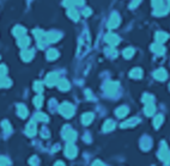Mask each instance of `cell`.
Masks as SVG:
<instances>
[{
	"label": "cell",
	"instance_id": "1",
	"mask_svg": "<svg viewBox=\"0 0 170 166\" xmlns=\"http://www.w3.org/2000/svg\"><path fill=\"white\" fill-rule=\"evenodd\" d=\"M59 111H60V113H61L64 117L70 118L75 113V106L72 105V104H70V103H67V102H65V103H62L61 105H60Z\"/></svg>",
	"mask_w": 170,
	"mask_h": 166
},
{
	"label": "cell",
	"instance_id": "2",
	"mask_svg": "<svg viewBox=\"0 0 170 166\" xmlns=\"http://www.w3.org/2000/svg\"><path fill=\"white\" fill-rule=\"evenodd\" d=\"M62 136H64V139L66 140L67 142L72 143L77 139V133H75L73 129H71L68 126H65L64 129H62Z\"/></svg>",
	"mask_w": 170,
	"mask_h": 166
},
{
	"label": "cell",
	"instance_id": "3",
	"mask_svg": "<svg viewBox=\"0 0 170 166\" xmlns=\"http://www.w3.org/2000/svg\"><path fill=\"white\" fill-rule=\"evenodd\" d=\"M158 157H159V159L164 161V163H169L170 161V151L168 146L162 142V146H161V149H159V152H158Z\"/></svg>",
	"mask_w": 170,
	"mask_h": 166
},
{
	"label": "cell",
	"instance_id": "4",
	"mask_svg": "<svg viewBox=\"0 0 170 166\" xmlns=\"http://www.w3.org/2000/svg\"><path fill=\"white\" fill-rule=\"evenodd\" d=\"M117 88H119V84L117 83H115V81H109V83L106 84V86H104V91L109 96H113V94H115L117 92Z\"/></svg>",
	"mask_w": 170,
	"mask_h": 166
},
{
	"label": "cell",
	"instance_id": "5",
	"mask_svg": "<svg viewBox=\"0 0 170 166\" xmlns=\"http://www.w3.org/2000/svg\"><path fill=\"white\" fill-rule=\"evenodd\" d=\"M120 25V16L114 12V13L110 16V18H109V22H108V28L109 29H115Z\"/></svg>",
	"mask_w": 170,
	"mask_h": 166
},
{
	"label": "cell",
	"instance_id": "6",
	"mask_svg": "<svg viewBox=\"0 0 170 166\" xmlns=\"http://www.w3.org/2000/svg\"><path fill=\"white\" fill-rule=\"evenodd\" d=\"M59 83V74L53 72V73H49L46 77V84L48 86H54L55 84Z\"/></svg>",
	"mask_w": 170,
	"mask_h": 166
},
{
	"label": "cell",
	"instance_id": "7",
	"mask_svg": "<svg viewBox=\"0 0 170 166\" xmlns=\"http://www.w3.org/2000/svg\"><path fill=\"white\" fill-rule=\"evenodd\" d=\"M77 147L75 145H72V143H70L68 142V145L65 147V154H66V157L70 158V159H73L75 155H77Z\"/></svg>",
	"mask_w": 170,
	"mask_h": 166
},
{
	"label": "cell",
	"instance_id": "8",
	"mask_svg": "<svg viewBox=\"0 0 170 166\" xmlns=\"http://www.w3.org/2000/svg\"><path fill=\"white\" fill-rule=\"evenodd\" d=\"M106 42L108 44H110L111 47H114L119 44L120 38H119V36L115 35V33H108V35H106Z\"/></svg>",
	"mask_w": 170,
	"mask_h": 166
},
{
	"label": "cell",
	"instance_id": "9",
	"mask_svg": "<svg viewBox=\"0 0 170 166\" xmlns=\"http://www.w3.org/2000/svg\"><path fill=\"white\" fill-rule=\"evenodd\" d=\"M61 35L59 33H55V31H52V33H46V38H47V42H50V43H54L56 41L60 40Z\"/></svg>",
	"mask_w": 170,
	"mask_h": 166
},
{
	"label": "cell",
	"instance_id": "10",
	"mask_svg": "<svg viewBox=\"0 0 170 166\" xmlns=\"http://www.w3.org/2000/svg\"><path fill=\"white\" fill-rule=\"evenodd\" d=\"M153 77H155L157 80H161V81H163V80L167 79V77H168V73H167V71H165V69H163V68H159V69H157L156 72L153 73Z\"/></svg>",
	"mask_w": 170,
	"mask_h": 166
},
{
	"label": "cell",
	"instance_id": "11",
	"mask_svg": "<svg viewBox=\"0 0 170 166\" xmlns=\"http://www.w3.org/2000/svg\"><path fill=\"white\" fill-rule=\"evenodd\" d=\"M151 50L155 54H157V55H162V54H164V52H165V48H164L161 43H153L152 46H151Z\"/></svg>",
	"mask_w": 170,
	"mask_h": 166
},
{
	"label": "cell",
	"instance_id": "12",
	"mask_svg": "<svg viewBox=\"0 0 170 166\" xmlns=\"http://www.w3.org/2000/svg\"><path fill=\"white\" fill-rule=\"evenodd\" d=\"M67 16L71 18L72 20H75V22H77V20L79 19V12L75 10V7H68L67 10Z\"/></svg>",
	"mask_w": 170,
	"mask_h": 166
},
{
	"label": "cell",
	"instance_id": "13",
	"mask_svg": "<svg viewBox=\"0 0 170 166\" xmlns=\"http://www.w3.org/2000/svg\"><path fill=\"white\" fill-rule=\"evenodd\" d=\"M27 134L29 136H35L36 135V124H35L34 121H31V122H29L27 126Z\"/></svg>",
	"mask_w": 170,
	"mask_h": 166
},
{
	"label": "cell",
	"instance_id": "14",
	"mask_svg": "<svg viewBox=\"0 0 170 166\" xmlns=\"http://www.w3.org/2000/svg\"><path fill=\"white\" fill-rule=\"evenodd\" d=\"M169 38V35L167 33H163V31H158V33H156V42L157 43H163V42H165V41Z\"/></svg>",
	"mask_w": 170,
	"mask_h": 166
},
{
	"label": "cell",
	"instance_id": "15",
	"mask_svg": "<svg viewBox=\"0 0 170 166\" xmlns=\"http://www.w3.org/2000/svg\"><path fill=\"white\" fill-rule=\"evenodd\" d=\"M94 120V113H86L82 116V122L84 126H89Z\"/></svg>",
	"mask_w": 170,
	"mask_h": 166
},
{
	"label": "cell",
	"instance_id": "16",
	"mask_svg": "<svg viewBox=\"0 0 170 166\" xmlns=\"http://www.w3.org/2000/svg\"><path fill=\"white\" fill-rule=\"evenodd\" d=\"M156 111V106L153 105V103H150V104H146L145 105V109H144V113L146 116H152Z\"/></svg>",
	"mask_w": 170,
	"mask_h": 166
},
{
	"label": "cell",
	"instance_id": "17",
	"mask_svg": "<svg viewBox=\"0 0 170 166\" xmlns=\"http://www.w3.org/2000/svg\"><path fill=\"white\" fill-rule=\"evenodd\" d=\"M115 113L117 117L122 118V117H125V116L128 113V108H127V106H120V108H117L115 110Z\"/></svg>",
	"mask_w": 170,
	"mask_h": 166
},
{
	"label": "cell",
	"instance_id": "18",
	"mask_svg": "<svg viewBox=\"0 0 170 166\" xmlns=\"http://www.w3.org/2000/svg\"><path fill=\"white\" fill-rule=\"evenodd\" d=\"M129 77L133 78V79H140V78L143 77V71H142L140 68H134V69L131 71Z\"/></svg>",
	"mask_w": 170,
	"mask_h": 166
},
{
	"label": "cell",
	"instance_id": "19",
	"mask_svg": "<svg viewBox=\"0 0 170 166\" xmlns=\"http://www.w3.org/2000/svg\"><path fill=\"white\" fill-rule=\"evenodd\" d=\"M25 33H27V30L24 29L23 27H19V25H17V27L13 29V35L16 37H22V36H25Z\"/></svg>",
	"mask_w": 170,
	"mask_h": 166
},
{
	"label": "cell",
	"instance_id": "20",
	"mask_svg": "<svg viewBox=\"0 0 170 166\" xmlns=\"http://www.w3.org/2000/svg\"><path fill=\"white\" fill-rule=\"evenodd\" d=\"M29 44H30V38L28 36H22L18 38V46L21 48H27Z\"/></svg>",
	"mask_w": 170,
	"mask_h": 166
},
{
	"label": "cell",
	"instance_id": "21",
	"mask_svg": "<svg viewBox=\"0 0 170 166\" xmlns=\"http://www.w3.org/2000/svg\"><path fill=\"white\" fill-rule=\"evenodd\" d=\"M114 128H115V122L111 120L106 121L104 124H103V130L104 132H111Z\"/></svg>",
	"mask_w": 170,
	"mask_h": 166
},
{
	"label": "cell",
	"instance_id": "22",
	"mask_svg": "<svg viewBox=\"0 0 170 166\" xmlns=\"http://www.w3.org/2000/svg\"><path fill=\"white\" fill-rule=\"evenodd\" d=\"M21 56H22V59L24 61H30L33 58H34V52L33 50H23L21 54Z\"/></svg>",
	"mask_w": 170,
	"mask_h": 166
},
{
	"label": "cell",
	"instance_id": "23",
	"mask_svg": "<svg viewBox=\"0 0 170 166\" xmlns=\"http://www.w3.org/2000/svg\"><path fill=\"white\" fill-rule=\"evenodd\" d=\"M58 87H59V90H61V91H67V90H70V83H68L66 79L59 80Z\"/></svg>",
	"mask_w": 170,
	"mask_h": 166
},
{
	"label": "cell",
	"instance_id": "24",
	"mask_svg": "<svg viewBox=\"0 0 170 166\" xmlns=\"http://www.w3.org/2000/svg\"><path fill=\"white\" fill-rule=\"evenodd\" d=\"M59 58V52L58 50H55V49H49L47 52V59L50 61L53 60H56Z\"/></svg>",
	"mask_w": 170,
	"mask_h": 166
},
{
	"label": "cell",
	"instance_id": "25",
	"mask_svg": "<svg viewBox=\"0 0 170 166\" xmlns=\"http://www.w3.org/2000/svg\"><path fill=\"white\" fill-rule=\"evenodd\" d=\"M167 13H168V7H165L164 5L157 7V8H155V11H153L155 16H164V14Z\"/></svg>",
	"mask_w": 170,
	"mask_h": 166
},
{
	"label": "cell",
	"instance_id": "26",
	"mask_svg": "<svg viewBox=\"0 0 170 166\" xmlns=\"http://www.w3.org/2000/svg\"><path fill=\"white\" fill-rule=\"evenodd\" d=\"M84 3V0H65L64 5L67 7H73L75 5H82Z\"/></svg>",
	"mask_w": 170,
	"mask_h": 166
},
{
	"label": "cell",
	"instance_id": "27",
	"mask_svg": "<svg viewBox=\"0 0 170 166\" xmlns=\"http://www.w3.org/2000/svg\"><path fill=\"white\" fill-rule=\"evenodd\" d=\"M137 123H139V120L133 117V118H131V120L126 121V122H123L122 124H121V127H122V128H129V127L136 126Z\"/></svg>",
	"mask_w": 170,
	"mask_h": 166
},
{
	"label": "cell",
	"instance_id": "28",
	"mask_svg": "<svg viewBox=\"0 0 170 166\" xmlns=\"http://www.w3.org/2000/svg\"><path fill=\"white\" fill-rule=\"evenodd\" d=\"M18 115L21 116L22 118H25L28 116V109L25 108V105H22L19 104L18 105Z\"/></svg>",
	"mask_w": 170,
	"mask_h": 166
},
{
	"label": "cell",
	"instance_id": "29",
	"mask_svg": "<svg viewBox=\"0 0 170 166\" xmlns=\"http://www.w3.org/2000/svg\"><path fill=\"white\" fill-rule=\"evenodd\" d=\"M11 86V80L6 77H0V87H8Z\"/></svg>",
	"mask_w": 170,
	"mask_h": 166
},
{
	"label": "cell",
	"instance_id": "30",
	"mask_svg": "<svg viewBox=\"0 0 170 166\" xmlns=\"http://www.w3.org/2000/svg\"><path fill=\"white\" fill-rule=\"evenodd\" d=\"M162 123H163V116H162V115H157L156 117H155V120H153V126H155V128L158 129Z\"/></svg>",
	"mask_w": 170,
	"mask_h": 166
},
{
	"label": "cell",
	"instance_id": "31",
	"mask_svg": "<svg viewBox=\"0 0 170 166\" xmlns=\"http://www.w3.org/2000/svg\"><path fill=\"white\" fill-rule=\"evenodd\" d=\"M123 58H126V59H131L133 55H134V49L133 48H127V49H125L123 50Z\"/></svg>",
	"mask_w": 170,
	"mask_h": 166
},
{
	"label": "cell",
	"instance_id": "32",
	"mask_svg": "<svg viewBox=\"0 0 170 166\" xmlns=\"http://www.w3.org/2000/svg\"><path fill=\"white\" fill-rule=\"evenodd\" d=\"M42 104H43V97H42L41 94L36 96L34 98V105L36 106V108H41Z\"/></svg>",
	"mask_w": 170,
	"mask_h": 166
},
{
	"label": "cell",
	"instance_id": "33",
	"mask_svg": "<svg viewBox=\"0 0 170 166\" xmlns=\"http://www.w3.org/2000/svg\"><path fill=\"white\" fill-rule=\"evenodd\" d=\"M34 90L36 92L42 93V91H43V84H42L41 81H36L34 84Z\"/></svg>",
	"mask_w": 170,
	"mask_h": 166
},
{
	"label": "cell",
	"instance_id": "34",
	"mask_svg": "<svg viewBox=\"0 0 170 166\" xmlns=\"http://www.w3.org/2000/svg\"><path fill=\"white\" fill-rule=\"evenodd\" d=\"M35 118H36L37 121H42V122H47V121H48V116H47V115H44V113H36V115H35Z\"/></svg>",
	"mask_w": 170,
	"mask_h": 166
},
{
	"label": "cell",
	"instance_id": "35",
	"mask_svg": "<svg viewBox=\"0 0 170 166\" xmlns=\"http://www.w3.org/2000/svg\"><path fill=\"white\" fill-rule=\"evenodd\" d=\"M143 102L145 103V104H150V103H152V102H153V96H151V94H149V93L144 94Z\"/></svg>",
	"mask_w": 170,
	"mask_h": 166
},
{
	"label": "cell",
	"instance_id": "36",
	"mask_svg": "<svg viewBox=\"0 0 170 166\" xmlns=\"http://www.w3.org/2000/svg\"><path fill=\"white\" fill-rule=\"evenodd\" d=\"M1 126H3L4 130H5L6 133H10V132H11V126H10V123H8L7 121H4V122L1 123Z\"/></svg>",
	"mask_w": 170,
	"mask_h": 166
},
{
	"label": "cell",
	"instance_id": "37",
	"mask_svg": "<svg viewBox=\"0 0 170 166\" xmlns=\"http://www.w3.org/2000/svg\"><path fill=\"white\" fill-rule=\"evenodd\" d=\"M10 160L5 158V157H0V166H8Z\"/></svg>",
	"mask_w": 170,
	"mask_h": 166
},
{
	"label": "cell",
	"instance_id": "38",
	"mask_svg": "<svg viewBox=\"0 0 170 166\" xmlns=\"http://www.w3.org/2000/svg\"><path fill=\"white\" fill-rule=\"evenodd\" d=\"M162 5H163V0H152V6L155 8L162 6Z\"/></svg>",
	"mask_w": 170,
	"mask_h": 166
},
{
	"label": "cell",
	"instance_id": "39",
	"mask_svg": "<svg viewBox=\"0 0 170 166\" xmlns=\"http://www.w3.org/2000/svg\"><path fill=\"white\" fill-rule=\"evenodd\" d=\"M6 73H7L6 66H5V65H1V66H0V75H1V77H5Z\"/></svg>",
	"mask_w": 170,
	"mask_h": 166
},
{
	"label": "cell",
	"instance_id": "40",
	"mask_svg": "<svg viewBox=\"0 0 170 166\" xmlns=\"http://www.w3.org/2000/svg\"><path fill=\"white\" fill-rule=\"evenodd\" d=\"M140 1H142V0H132V3H131L129 7H131V8H134V7H137L139 4H140Z\"/></svg>",
	"mask_w": 170,
	"mask_h": 166
},
{
	"label": "cell",
	"instance_id": "41",
	"mask_svg": "<svg viewBox=\"0 0 170 166\" xmlns=\"http://www.w3.org/2000/svg\"><path fill=\"white\" fill-rule=\"evenodd\" d=\"M83 14H84L85 17H88V16L91 14V10H90V8H85V10H84V12H83Z\"/></svg>",
	"mask_w": 170,
	"mask_h": 166
},
{
	"label": "cell",
	"instance_id": "42",
	"mask_svg": "<svg viewBox=\"0 0 170 166\" xmlns=\"http://www.w3.org/2000/svg\"><path fill=\"white\" fill-rule=\"evenodd\" d=\"M92 166H104V165H103L102 161H100V160H96V161H94Z\"/></svg>",
	"mask_w": 170,
	"mask_h": 166
},
{
	"label": "cell",
	"instance_id": "43",
	"mask_svg": "<svg viewBox=\"0 0 170 166\" xmlns=\"http://www.w3.org/2000/svg\"><path fill=\"white\" fill-rule=\"evenodd\" d=\"M36 163H37V158L36 157H34L33 159H30V164L31 165H36Z\"/></svg>",
	"mask_w": 170,
	"mask_h": 166
},
{
	"label": "cell",
	"instance_id": "44",
	"mask_svg": "<svg viewBox=\"0 0 170 166\" xmlns=\"http://www.w3.org/2000/svg\"><path fill=\"white\" fill-rule=\"evenodd\" d=\"M54 166H65V164H64L62 161H56Z\"/></svg>",
	"mask_w": 170,
	"mask_h": 166
},
{
	"label": "cell",
	"instance_id": "45",
	"mask_svg": "<svg viewBox=\"0 0 170 166\" xmlns=\"http://www.w3.org/2000/svg\"><path fill=\"white\" fill-rule=\"evenodd\" d=\"M168 6H170V0H168Z\"/></svg>",
	"mask_w": 170,
	"mask_h": 166
}]
</instances>
